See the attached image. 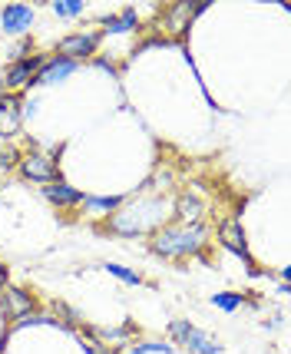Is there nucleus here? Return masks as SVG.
I'll return each mask as SVG.
<instances>
[{
	"instance_id": "f257e3e1",
	"label": "nucleus",
	"mask_w": 291,
	"mask_h": 354,
	"mask_svg": "<svg viewBox=\"0 0 291 354\" xmlns=\"http://www.w3.org/2000/svg\"><path fill=\"white\" fill-rule=\"evenodd\" d=\"M205 225L202 222H176V225H162L153 235V252L162 259H185L192 252L205 245Z\"/></svg>"
},
{
	"instance_id": "f03ea898",
	"label": "nucleus",
	"mask_w": 291,
	"mask_h": 354,
	"mask_svg": "<svg viewBox=\"0 0 291 354\" xmlns=\"http://www.w3.org/2000/svg\"><path fill=\"white\" fill-rule=\"evenodd\" d=\"M162 209H166L162 196H149V199H136L133 196V205L120 209L116 216L109 218V229L120 232V235H142L162 218Z\"/></svg>"
},
{
	"instance_id": "7ed1b4c3",
	"label": "nucleus",
	"mask_w": 291,
	"mask_h": 354,
	"mask_svg": "<svg viewBox=\"0 0 291 354\" xmlns=\"http://www.w3.org/2000/svg\"><path fill=\"white\" fill-rule=\"evenodd\" d=\"M169 335L179 341V344H185L192 354H218L222 351V344H218L212 335L199 331L196 324H189V322H172L169 324Z\"/></svg>"
},
{
	"instance_id": "20e7f679",
	"label": "nucleus",
	"mask_w": 291,
	"mask_h": 354,
	"mask_svg": "<svg viewBox=\"0 0 291 354\" xmlns=\"http://www.w3.org/2000/svg\"><path fill=\"white\" fill-rule=\"evenodd\" d=\"M20 172L27 176V179H33V183H57V176H60V169H57V159L50 153H27L20 156Z\"/></svg>"
},
{
	"instance_id": "39448f33",
	"label": "nucleus",
	"mask_w": 291,
	"mask_h": 354,
	"mask_svg": "<svg viewBox=\"0 0 291 354\" xmlns=\"http://www.w3.org/2000/svg\"><path fill=\"white\" fill-rule=\"evenodd\" d=\"M100 37H103V33H93V30L70 33V37H63L60 44H57V50H60V57H66V60L93 57V53H96V46H100Z\"/></svg>"
},
{
	"instance_id": "423d86ee",
	"label": "nucleus",
	"mask_w": 291,
	"mask_h": 354,
	"mask_svg": "<svg viewBox=\"0 0 291 354\" xmlns=\"http://www.w3.org/2000/svg\"><path fill=\"white\" fill-rule=\"evenodd\" d=\"M79 70V60H66V57H50V60L40 66V73L33 77L30 86H57L63 80L70 77V73H77Z\"/></svg>"
},
{
	"instance_id": "0eeeda50",
	"label": "nucleus",
	"mask_w": 291,
	"mask_h": 354,
	"mask_svg": "<svg viewBox=\"0 0 291 354\" xmlns=\"http://www.w3.org/2000/svg\"><path fill=\"white\" fill-rule=\"evenodd\" d=\"M44 57H24V60H14L10 63V70L3 73V86H10V90H20V86H30L33 77L40 73V66H44Z\"/></svg>"
},
{
	"instance_id": "6e6552de",
	"label": "nucleus",
	"mask_w": 291,
	"mask_h": 354,
	"mask_svg": "<svg viewBox=\"0 0 291 354\" xmlns=\"http://www.w3.org/2000/svg\"><path fill=\"white\" fill-rule=\"evenodd\" d=\"M218 239H222V245L229 248V252H235V255H238V259L248 265V272L255 268L252 255H248V242H245V232H242V222H238V218H229V222H222V229H218Z\"/></svg>"
},
{
	"instance_id": "1a4fd4ad",
	"label": "nucleus",
	"mask_w": 291,
	"mask_h": 354,
	"mask_svg": "<svg viewBox=\"0 0 291 354\" xmlns=\"http://www.w3.org/2000/svg\"><path fill=\"white\" fill-rule=\"evenodd\" d=\"M33 20H37L33 7H27V3H7L3 14H0V27H3V33H27L33 27Z\"/></svg>"
},
{
	"instance_id": "9d476101",
	"label": "nucleus",
	"mask_w": 291,
	"mask_h": 354,
	"mask_svg": "<svg viewBox=\"0 0 291 354\" xmlns=\"http://www.w3.org/2000/svg\"><path fill=\"white\" fill-rule=\"evenodd\" d=\"M44 196L53 202V205H63V209H66V205H83V196H86V192H79V189H73V185H66L57 179V183L44 185Z\"/></svg>"
},
{
	"instance_id": "9b49d317",
	"label": "nucleus",
	"mask_w": 291,
	"mask_h": 354,
	"mask_svg": "<svg viewBox=\"0 0 291 354\" xmlns=\"http://www.w3.org/2000/svg\"><path fill=\"white\" fill-rule=\"evenodd\" d=\"M103 27H106V33H129L139 27V14L133 7H126L123 14H106L103 17Z\"/></svg>"
},
{
	"instance_id": "f8f14e48",
	"label": "nucleus",
	"mask_w": 291,
	"mask_h": 354,
	"mask_svg": "<svg viewBox=\"0 0 291 354\" xmlns=\"http://www.w3.org/2000/svg\"><path fill=\"white\" fill-rule=\"evenodd\" d=\"M123 205H126L123 196H83V209L86 212H116Z\"/></svg>"
},
{
	"instance_id": "ddd939ff",
	"label": "nucleus",
	"mask_w": 291,
	"mask_h": 354,
	"mask_svg": "<svg viewBox=\"0 0 291 354\" xmlns=\"http://www.w3.org/2000/svg\"><path fill=\"white\" fill-rule=\"evenodd\" d=\"M176 212H179V222H199L202 218V202L196 199V196H179Z\"/></svg>"
},
{
	"instance_id": "4468645a",
	"label": "nucleus",
	"mask_w": 291,
	"mask_h": 354,
	"mask_svg": "<svg viewBox=\"0 0 291 354\" xmlns=\"http://www.w3.org/2000/svg\"><path fill=\"white\" fill-rule=\"evenodd\" d=\"M212 305L218 311H238L242 305H245V295H238V292H218V295H212Z\"/></svg>"
},
{
	"instance_id": "2eb2a0df",
	"label": "nucleus",
	"mask_w": 291,
	"mask_h": 354,
	"mask_svg": "<svg viewBox=\"0 0 291 354\" xmlns=\"http://www.w3.org/2000/svg\"><path fill=\"white\" fill-rule=\"evenodd\" d=\"M7 305L14 315H27L33 308V298L27 292H20V288H7Z\"/></svg>"
},
{
	"instance_id": "dca6fc26",
	"label": "nucleus",
	"mask_w": 291,
	"mask_h": 354,
	"mask_svg": "<svg viewBox=\"0 0 291 354\" xmlns=\"http://www.w3.org/2000/svg\"><path fill=\"white\" fill-rule=\"evenodd\" d=\"M50 7H53V14L57 17H79L83 10H86L83 0H53Z\"/></svg>"
},
{
	"instance_id": "f3484780",
	"label": "nucleus",
	"mask_w": 291,
	"mask_h": 354,
	"mask_svg": "<svg viewBox=\"0 0 291 354\" xmlns=\"http://www.w3.org/2000/svg\"><path fill=\"white\" fill-rule=\"evenodd\" d=\"M109 275H116L120 281H126V285H142V275L139 272H133V268H126V265H116V262H109V265H103Z\"/></svg>"
},
{
	"instance_id": "a211bd4d",
	"label": "nucleus",
	"mask_w": 291,
	"mask_h": 354,
	"mask_svg": "<svg viewBox=\"0 0 291 354\" xmlns=\"http://www.w3.org/2000/svg\"><path fill=\"white\" fill-rule=\"evenodd\" d=\"M172 351V344H166V341H146V344H133L129 348V354H169Z\"/></svg>"
},
{
	"instance_id": "6ab92c4d",
	"label": "nucleus",
	"mask_w": 291,
	"mask_h": 354,
	"mask_svg": "<svg viewBox=\"0 0 291 354\" xmlns=\"http://www.w3.org/2000/svg\"><path fill=\"white\" fill-rule=\"evenodd\" d=\"M17 162H20V156H17L14 146H3V142H0V166L10 169V166H17Z\"/></svg>"
},
{
	"instance_id": "aec40b11",
	"label": "nucleus",
	"mask_w": 291,
	"mask_h": 354,
	"mask_svg": "<svg viewBox=\"0 0 291 354\" xmlns=\"http://www.w3.org/2000/svg\"><path fill=\"white\" fill-rule=\"evenodd\" d=\"M37 106H40V100H37V96H30V100H20V116H33V113H37Z\"/></svg>"
},
{
	"instance_id": "412c9836",
	"label": "nucleus",
	"mask_w": 291,
	"mask_h": 354,
	"mask_svg": "<svg viewBox=\"0 0 291 354\" xmlns=\"http://www.w3.org/2000/svg\"><path fill=\"white\" fill-rule=\"evenodd\" d=\"M3 288H7V268L0 265V292H3Z\"/></svg>"
},
{
	"instance_id": "4be33fe9",
	"label": "nucleus",
	"mask_w": 291,
	"mask_h": 354,
	"mask_svg": "<svg viewBox=\"0 0 291 354\" xmlns=\"http://www.w3.org/2000/svg\"><path fill=\"white\" fill-rule=\"evenodd\" d=\"M0 90H3V80H0Z\"/></svg>"
},
{
	"instance_id": "5701e85b",
	"label": "nucleus",
	"mask_w": 291,
	"mask_h": 354,
	"mask_svg": "<svg viewBox=\"0 0 291 354\" xmlns=\"http://www.w3.org/2000/svg\"><path fill=\"white\" fill-rule=\"evenodd\" d=\"M0 96H3V90H0Z\"/></svg>"
}]
</instances>
